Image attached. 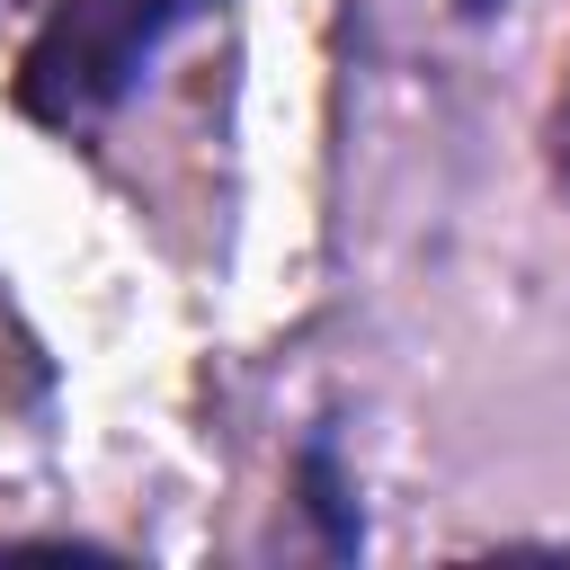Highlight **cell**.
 I'll list each match as a JSON object with an SVG mask.
<instances>
[{"label": "cell", "mask_w": 570, "mask_h": 570, "mask_svg": "<svg viewBox=\"0 0 570 570\" xmlns=\"http://www.w3.org/2000/svg\"><path fill=\"white\" fill-rule=\"evenodd\" d=\"M196 9L205 0H62L36 27V45L18 53V107L36 125H89V116H107L142 80V62L160 53V36L178 18H196Z\"/></svg>", "instance_id": "1"}, {"label": "cell", "mask_w": 570, "mask_h": 570, "mask_svg": "<svg viewBox=\"0 0 570 570\" xmlns=\"http://www.w3.org/2000/svg\"><path fill=\"white\" fill-rule=\"evenodd\" d=\"M303 490H312L321 543H330V552H356V517H347V490H338V454H330V445H312V454H303Z\"/></svg>", "instance_id": "2"}, {"label": "cell", "mask_w": 570, "mask_h": 570, "mask_svg": "<svg viewBox=\"0 0 570 570\" xmlns=\"http://www.w3.org/2000/svg\"><path fill=\"white\" fill-rule=\"evenodd\" d=\"M561 160H570V142H561Z\"/></svg>", "instance_id": "3"}]
</instances>
